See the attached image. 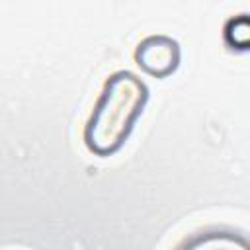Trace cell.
Listing matches in <instances>:
<instances>
[{"instance_id": "1", "label": "cell", "mask_w": 250, "mask_h": 250, "mask_svg": "<svg viewBox=\"0 0 250 250\" xmlns=\"http://www.w3.org/2000/svg\"><path fill=\"white\" fill-rule=\"evenodd\" d=\"M150 98L146 82L131 70H115L105 80L84 123V145L96 156L115 154L135 129Z\"/></svg>"}, {"instance_id": "2", "label": "cell", "mask_w": 250, "mask_h": 250, "mask_svg": "<svg viewBox=\"0 0 250 250\" xmlns=\"http://www.w3.org/2000/svg\"><path fill=\"white\" fill-rule=\"evenodd\" d=\"M135 62L148 74L164 78L180 64V43L164 33H152L139 41L135 49Z\"/></svg>"}, {"instance_id": "3", "label": "cell", "mask_w": 250, "mask_h": 250, "mask_svg": "<svg viewBox=\"0 0 250 250\" xmlns=\"http://www.w3.org/2000/svg\"><path fill=\"white\" fill-rule=\"evenodd\" d=\"M170 250H248V240L230 225H205L184 234Z\"/></svg>"}]
</instances>
